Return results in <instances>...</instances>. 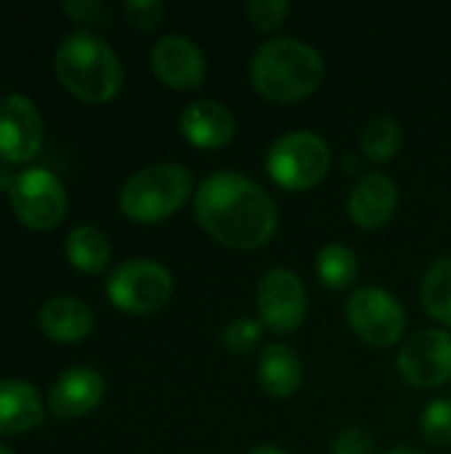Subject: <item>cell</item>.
I'll return each instance as SVG.
<instances>
[{
	"mask_svg": "<svg viewBox=\"0 0 451 454\" xmlns=\"http://www.w3.org/2000/svg\"><path fill=\"white\" fill-rule=\"evenodd\" d=\"M194 215L215 242L231 250H258L279 226L274 197L237 170H218L197 186Z\"/></svg>",
	"mask_w": 451,
	"mask_h": 454,
	"instance_id": "cell-1",
	"label": "cell"
},
{
	"mask_svg": "<svg viewBox=\"0 0 451 454\" xmlns=\"http://www.w3.org/2000/svg\"><path fill=\"white\" fill-rule=\"evenodd\" d=\"M253 88L268 101L292 104L316 93L324 82L322 53L298 37L266 40L250 61Z\"/></svg>",
	"mask_w": 451,
	"mask_h": 454,
	"instance_id": "cell-2",
	"label": "cell"
},
{
	"mask_svg": "<svg viewBox=\"0 0 451 454\" xmlns=\"http://www.w3.org/2000/svg\"><path fill=\"white\" fill-rule=\"evenodd\" d=\"M53 69L61 85L82 101H109L125 77L112 45L88 29H77L58 43Z\"/></svg>",
	"mask_w": 451,
	"mask_h": 454,
	"instance_id": "cell-3",
	"label": "cell"
},
{
	"mask_svg": "<svg viewBox=\"0 0 451 454\" xmlns=\"http://www.w3.org/2000/svg\"><path fill=\"white\" fill-rule=\"evenodd\" d=\"M191 189L194 178L186 165L157 162L136 170L125 181L120 192V207L136 223H157L178 213L191 197Z\"/></svg>",
	"mask_w": 451,
	"mask_h": 454,
	"instance_id": "cell-4",
	"label": "cell"
},
{
	"mask_svg": "<svg viewBox=\"0 0 451 454\" xmlns=\"http://www.w3.org/2000/svg\"><path fill=\"white\" fill-rule=\"evenodd\" d=\"M332 154L322 136L311 130H292L279 136L268 154L266 170L271 181L287 192H308L324 181Z\"/></svg>",
	"mask_w": 451,
	"mask_h": 454,
	"instance_id": "cell-5",
	"label": "cell"
},
{
	"mask_svg": "<svg viewBox=\"0 0 451 454\" xmlns=\"http://www.w3.org/2000/svg\"><path fill=\"white\" fill-rule=\"evenodd\" d=\"M106 295L112 306L125 314H154L170 301L173 277L157 261L133 258L112 269L106 279Z\"/></svg>",
	"mask_w": 451,
	"mask_h": 454,
	"instance_id": "cell-6",
	"label": "cell"
},
{
	"mask_svg": "<svg viewBox=\"0 0 451 454\" xmlns=\"http://www.w3.org/2000/svg\"><path fill=\"white\" fill-rule=\"evenodd\" d=\"M346 317L354 333L375 348H388L399 343L407 330V311L401 301L375 285L362 287L348 298Z\"/></svg>",
	"mask_w": 451,
	"mask_h": 454,
	"instance_id": "cell-7",
	"label": "cell"
},
{
	"mask_svg": "<svg viewBox=\"0 0 451 454\" xmlns=\"http://www.w3.org/2000/svg\"><path fill=\"white\" fill-rule=\"evenodd\" d=\"M13 213L32 229H53L66 210V192L56 173L48 168H27L16 173L8 192Z\"/></svg>",
	"mask_w": 451,
	"mask_h": 454,
	"instance_id": "cell-8",
	"label": "cell"
},
{
	"mask_svg": "<svg viewBox=\"0 0 451 454\" xmlns=\"http://www.w3.org/2000/svg\"><path fill=\"white\" fill-rule=\"evenodd\" d=\"M255 306L263 327L276 335H290L306 319V285L290 269H268L258 282Z\"/></svg>",
	"mask_w": 451,
	"mask_h": 454,
	"instance_id": "cell-9",
	"label": "cell"
},
{
	"mask_svg": "<svg viewBox=\"0 0 451 454\" xmlns=\"http://www.w3.org/2000/svg\"><path fill=\"white\" fill-rule=\"evenodd\" d=\"M399 372L415 388H441L451 383V333L431 327L404 340Z\"/></svg>",
	"mask_w": 451,
	"mask_h": 454,
	"instance_id": "cell-10",
	"label": "cell"
},
{
	"mask_svg": "<svg viewBox=\"0 0 451 454\" xmlns=\"http://www.w3.org/2000/svg\"><path fill=\"white\" fill-rule=\"evenodd\" d=\"M43 144V117L21 93L0 96V160L27 162Z\"/></svg>",
	"mask_w": 451,
	"mask_h": 454,
	"instance_id": "cell-11",
	"label": "cell"
},
{
	"mask_svg": "<svg viewBox=\"0 0 451 454\" xmlns=\"http://www.w3.org/2000/svg\"><path fill=\"white\" fill-rule=\"evenodd\" d=\"M152 69L154 74L175 90H191L202 85L207 74L205 53L186 35H165L152 48Z\"/></svg>",
	"mask_w": 451,
	"mask_h": 454,
	"instance_id": "cell-12",
	"label": "cell"
},
{
	"mask_svg": "<svg viewBox=\"0 0 451 454\" xmlns=\"http://www.w3.org/2000/svg\"><path fill=\"white\" fill-rule=\"evenodd\" d=\"M104 399V378L93 367H72L56 378L48 391V407L56 418L72 420L93 412Z\"/></svg>",
	"mask_w": 451,
	"mask_h": 454,
	"instance_id": "cell-13",
	"label": "cell"
},
{
	"mask_svg": "<svg viewBox=\"0 0 451 454\" xmlns=\"http://www.w3.org/2000/svg\"><path fill=\"white\" fill-rule=\"evenodd\" d=\"M178 125H181L183 138L191 146L205 149V152L223 149L226 144H231L237 133L234 114L221 101H213V98H197L186 104Z\"/></svg>",
	"mask_w": 451,
	"mask_h": 454,
	"instance_id": "cell-14",
	"label": "cell"
},
{
	"mask_svg": "<svg viewBox=\"0 0 451 454\" xmlns=\"http://www.w3.org/2000/svg\"><path fill=\"white\" fill-rule=\"evenodd\" d=\"M399 207V189L385 173H364L348 194V215L362 229L385 226Z\"/></svg>",
	"mask_w": 451,
	"mask_h": 454,
	"instance_id": "cell-15",
	"label": "cell"
},
{
	"mask_svg": "<svg viewBox=\"0 0 451 454\" xmlns=\"http://www.w3.org/2000/svg\"><path fill=\"white\" fill-rule=\"evenodd\" d=\"M255 375L268 396L290 399L303 386V362L287 343H268L258 356Z\"/></svg>",
	"mask_w": 451,
	"mask_h": 454,
	"instance_id": "cell-16",
	"label": "cell"
},
{
	"mask_svg": "<svg viewBox=\"0 0 451 454\" xmlns=\"http://www.w3.org/2000/svg\"><path fill=\"white\" fill-rule=\"evenodd\" d=\"M40 327L56 343H80L93 330V311L80 298L58 295L40 306Z\"/></svg>",
	"mask_w": 451,
	"mask_h": 454,
	"instance_id": "cell-17",
	"label": "cell"
},
{
	"mask_svg": "<svg viewBox=\"0 0 451 454\" xmlns=\"http://www.w3.org/2000/svg\"><path fill=\"white\" fill-rule=\"evenodd\" d=\"M40 394L24 380H0V436L24 434L43 423Z\"/></svg>",
	"mask_w": 451,
	"mask_h": 454,
	"instance_id": "cell-18",
	"label": "cell"
},
{
	"mask_svg": "<svg viewBox=\"0 0 451 454\" xmlns=\"http://www.w3.org/2000/svg\"><path fill=\"white\" fill-rule=\"evenodd\" d=\"M66 258L74 269L85 271V274H98L106 269L109 255H112V245L109 237L90 223L74 226L66 237Z\"/></svg>",
	"mask_w": 451,
	"mask_h": 454,
	"instance_id": "cell-19",
	"label": "cell"
},
{
	"mask_svg": "<svg viewBox=\"0 0 451 454\" xmlns=\"http://www.w3.org/2000/svg\"><path fill=\"white\" fill-rule=\"evenodd\" d=\"M316 277L330 290H348L359 279V258L348 245L330 242L316 253Z\"/></svg>",
	"mask_w": 451,
	"mask_h": 454,
	"instance_id": "cell-20",
	"label": "cell"
},
{
	"mask_svg": "<svg viewBox=\"0 0 451 454\" xmlns=\"http://www.w3.org/2000/svg\"><path fill=\"white\" fill-rule=\"evenodd\" d=\"M423 309L441 325L451 327V258H439L423 277Z\"/></svg>",
	"mask_w": 451,
	"mask_h": 454,
	"instance_id": "cell-21",
	"label": "cell"
},
{
	"mask_svg": "<svg viewBox=\"0 0 451 454\" xmlns=\"http://www.w3.org/2000/svg\"><path fill=\"white\" fill-rule=\"evenodd\" d=\"M401 141H404L401 122L388 114H380L362 128V152L372 162L393 160L401 149Z\"/></svg>",
	"mask_w": 451,
	"mask_h": 454,
	"instance_id": "cell-22",
	"label": "cell"
},
{
	"mask_svg": "<svg viewBox=\"0 0 451 454\" xmlns=\"http://www.w3.org/2000/svg\"><path fill=\"white\" fill-rule=\"evenodd\" d=\"M420 434L431 447L451 444V399H433L420 415Z\"/></svg>",
	"mask_w": 451,
	"mask_h": 454,
	"instance_id": "cell-23",
	"label": "cell"
},
{
	"mask_svg": "<svg viewBox=\"0 0 451 454\" xmlns=\"http://www.w3.org/2000/svg\"><path fill=\"white\" fill-rule=\"evenodd\" d=\"M260 338H263V322L260 319H253V317L234 319L223 330V346L231 354H237V356L253 354L260 346Z\"/></svg>",
	"mask_w": 451,
	"mask_h": 454,
	"instance_id": "cell-24",
	"label": "cell"
},
{
	"mask_svg": "<svg viewBox=\"0 0 451 454\" xmlns=\"http://www.w3.org/2000/svg\"><path fill=\"white\" fill-rule=\"evenodd\" d=\"M245 11H247V16H250L255 29L274 32V29H279L287 21L290 3L287 0H250L245 5Z\"/></svg>",
	"mask_w": 451,
	"mask_h": 454,
	"instance_id": "cell-25",
	"label": "cell"
},
{
	"mask_svg": "<svg viewBox=\"0 0 451 454\" xmlns=\"http://www.w3.org/2000/svg\"><path fill=\"white\" fill-rule=\"evenodd\" d=\"M122 13L138 29H157L165 19V3H159V0H125Z\"/></svg>",
	"mask_w": 451,
	"mask_h": 454,
	"instance_id": "cell-26",
	"label": "cell"
},
{
	"mask_svg": "<svg viewBox=\"0 0 451 454\" xmlns=\"http://www.w3.org/2000/svg\"><path fill=\"white\" fill-rule=\"evenodd\" d=\"M61 11L69 19L85 21V24H106L109 21V8L101 0H64Z\"/></svg>",
	"mask_w": 451,
	"mask_h": 454,
	"instance_id": "cell-27",
	"label": "cell"
},
{
	"mask_svg": "<svg viewBox=\"0 0 451 454\" xmlns=\"http://www.w3.org/2000/svg\"><path fill=\"white\" fill-rule=\"evenodd\" d=\"M332 454H375V439L364 428H346L338 434Z\"/></svg>",
	"mask_w": 451,
	"mask_h": 454,
	"instance_id": "cell-28",
	"label": "cell"
},
{
	"mask_svg": "<svg viewBox=\"0 0 451 454\" xmlns=\"http://www.w3.org/2000/svg\"><path fill=\"white\" fill-rule=\"evenodd\" d=\"M13 181H16V176H13V170H11V162L0 160V192H11Z\"/></svg>",
	"mask_w": 451,
	"mask_h": 454,
	"instance_id": "cell-29",
	"label": "cell"
},
{
	"mask_svg": "<svg viewBox=\"0 0 451 454\" xmlns=\"http://www.w3.org/2000/svg\"><path fill=\"white\" fill-rule=\"evenodd\" d=\"M250 454H287L284 450H279V447H274V444H260V447H255Z\"/></svg>",
	"mask_w": 451,
	"mask_h": 454,
	"instance_id": "cell-30",
	"label": "cell"
},
{
	"mask_svg": "<svg viewBox=\"0 0 451 454\" xmlns=\"http://www.w3.org/2000/svg\"><path fill=\"white\" fill-rule=\"evenodd\" d=\"M385 454H425L423 450H417V447H393V450H388Z\"/></svg>",
	"mask_w": 451,
	"mask_h": 454,
	"instance_id": "cell-31",
	"label": "cell"
},
{
	"mask_svg": "<svg viewBox=\"0 0 451 454\" xmlns=\"http://www.w3.org/2000/svg\"><path fill=\"white\" fill-rule=\"evenodd\" d=\"M0 454H13V452H11V450H8L5 444H0Z\"/></svg>",
	"mask_w": 451,
	"mask_h": 454,
	"instance_id": "cell-32",
	"label": "cell"
}]
</instances>
